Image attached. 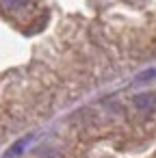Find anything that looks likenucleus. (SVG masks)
<instances>
[{
  "label": "nucleus",
  "mask_w": 156,
  "mask_h": 158,
  "mask_svg": "<svg viewBox=\"0 0 156 158\" xmlns=\"http://www.w3.org/2000/svg\"><path fill=\"white\" fill-rule=\"evenodd\" d=\"M154 95L152 93H143V95H137L134 98V104H137V108H141V110H150L152 106H154Z\"/></svg>",
  "instance_id": "f257e3e1"
},
{
  "label": "nucleus",
  "mask_w": 156,
  "mask_h": 158,
  "mask_svg": "<svg viewBox=\"0 0 156 158\" xmlns=\"http://www.w3.org/2000/svg\"><path fill=\"white\" fill-rule=\"evenodd\" d=\"M26 143H28V139H22V141H18V143H15V145H13L9 152H7V156H5V158H15V156H20V154H22V149L26 147Z\"/></svg>",
  "instance_id": "f03ea898"
},
{
  "label": "nucleus",
  "mask_w": 156,
  "mask_h": 158,
  "mask_svg": "<svg viewBox=\"0 0 156 158\" xmlns=\"http://www.w3.org/2000/svg\"><path fill=\"white\" fill-rule=\"evenodd\" d=\"M28 0H2V5L9 7V9H18V7H24Z\"/></svg>",
  "instance_id": "7ed1b4c3"
}]
</instances>
